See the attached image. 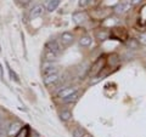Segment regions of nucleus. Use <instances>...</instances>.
Here are the masks:
<instances>
[{
  "label": "nucleus",
  "instance_id": "12",
  "mask_svg": "<svg viewBox=\"0 0 146 137\" xmlns=\"http://www.w3.org/2000/svg\"><path fill=\"white\" fill-rule=\"evenodd\" d=\"M79 44L82 45V46H84V47L89 46V45L91 44V38H90L89 35H84V36H82L80 40H79Z\"/></svg>",
  "mask_w": 146,
  "mask_h": 137
},
{
  "label": "nucleus",
  "instance_id": "11",
  "mask_svg": "<svg viewBox=\"0 0 146 137\" xmlns=\"http://www.w3.org/2000/svg\"><path fill=\"white\" fill-rule=\"evenodd\" d=\"M78 98H79V92L77 91V92H74L73 95H71V96H68V97H66V98H63L62 101H63V103H73V102H77L78 101Z\"/></svg>",
  "mask_w": 146,
  "mask_h": 137
},
{
  "label": "nucleus",
  "instance_id": "15",
  "mask_svg": "<svg viewBox=\"0 0 146 137\" xmlns=\"http://www.w3.org/2000/svg\"><path fill=\"white\" fill-rule=\"evenodd\" d=\"M127 46L135 50V49H138V46H139V41H138V40H135V39L128 40V41H127Z\"/></svg>",
  "mask_w": 146,
  "mask_h": 137
},
{
  "label": "nucleus",
  "instance_id": "7",
  "mask_svg": "<svg viewBox=\"0 0 146 137\" xmlns=\"http://www.w3.org/2000/svg\"><path fill=\"white\" fill-rule=\"evenodd\" d=\"M131 7V4L130 3H128V1H122V3H119L118 5L115 7V11L117 12V13H124V12H127L129 9Z\"/></svg>",
  "mask_w": 146,
  "mask_h": 137
},
{
  "label": "nucleus",
  "instance_id": "3",
  "mask_svg": "<svg viewBox=\"0 0 146 137\" xmlns=\"http://www.w3.org/2000/svg\"><path fill=\"white\" fill-rule=\"evenodd\" d=\"M78 91V89L76 88V86H67V88H65V89H61L60 91H58V94H57V96L60 98H66V97H68V96H71V95H73L74 92H77Z\"/></svg>",
  "mask_w": 146,
  "mask_h": 137
},
{
  "label": "nucleus",
  "instance_id": "1",
  "mask_svg": "<svg viewBox=\"0 0 146 137\" xmlns=\"http://www.w3.org/2000/svg\"><path fill=\"white\" fill-rule=\"evenodd\" d=\"M57 73V67L54 62H48L45 61V63L43 65V75L44 76H48V75H51Z\"/></svg>",
  "mask_w": 146,
  "mask_h": 137
},
{
  "label": "nucleus",
  "instance_id": "24",
  "mask_svg": "<svg viewBox=\"0 0 146 137\" xmlns=\"http://www.w3.org/2000/svg\"><path fill=\"white\" fill-rule=\"evenodd\" d=\"M0 78H4V73H3V66L0 63Z\"/></svg>",
  "mask_w": 146,
  "mask_h": 137
},
{
  "label": "nucleus",
  "instance_id": "2",
  "mask_svg": "<svg viewBox=\"0 0 146 137\" xmlns=\"http://www.w3.org/2000/svg\"><path fill=\"white\" fill-rule=\"evenodd\" d=\"M23 127H22L21 125V123H18V121H15V123H11L10 125H9L7 127V136L9 137H11V136H16L18 132H20Z\"/></svg>",
  "mask_w": 146,
  "mask_h": 137
},
{
  "label": "nucleus",
  "instance_id": "20",
  "mask_svg": "<svg viewBox=\"0 0 146 137\" xmlns=\"http://www.w3.org/2000/svg\"><path fill=\"white\" fill-rule=\"evenodd\" d=\"M91 1H93V0H79V6L80 7H84L86 5H90Z\"/></svg>",
  "mask_w": 146,
  "mask_h": 137
},
{
  "label": "nucleus",
  "instance_id": "14",
  "mask_svg": "<svg viewBox=\"0 0 146 137\" xmlns=\"http://www.w3.org/2000/svg\"><path fill=\"white\" fill-rule=\"evenodd\" d=\"M7 66V69H9V74H10V78H11V80H13V81H16V83H18L20 81V79H18V75L16 74L15 72H13V69L12 68L9 66V65H6Z\"/></svg>",
  "mask_w": 146,
  "mask_h": 137
},
{
  "label": "nucleus",
  "instance_id": "10",
  "mask_svg": "<svg viewBox=\"0 0 146 137\" xmlns=\"http://www.w3.org/2000/svg\"><path fill=\"white\" fill-rule=\"evenodd\" d=\"M58 5H60V0H49L45 7H46V10L49 12H52V11L56 10Z\"/></svg>",
  "mask_w": 146,
  "mask_h": 137
},
{
  "label": "nucleus",
  "instance_id": "9",
  "mask_svg": "<svg viewBox=\"0 0 146 137\" xmlns=\"http://www.w3.org/2000/svg\"><path fill=\"white\" fill-rule=\"evenodd\" d=\"M72 18L76 23H80V22H84V21L88 20V15H86L85 12H82V11L80 12H74Z\"/></svg>",
  "mask_w": 146,
  "mask_h": 137
},
{
  "label": "nucleus",
  "instance_id": "16",
  "mask_svg": "<svg viewBox=\"0 0 146 137\" xmlns=\"http://www.w3.org/2000/svg\"><path fill=\"white\" fill-rule=\"evenodd\" d=\"M139 41V44H141V45H146V33H141V34H139V36H138V39H136Z\"/></svg>",
  "mask_w": 146,
  "mask_h": 137
},
{
  "label": "nucleus",
  "instance_id": "21",
  "mask_svg": "<svg viewBox=\"0 0 146 137\" xmlns=\"http://www.w3.org/2000/svg\"><path fill=\"white\" fill-rule=\"evenodd\" d=\"M5 135H7V127L1 126V129H0V137H4Z\"/></svg>",
  "mask_w": 146,
  "mask_h": 137
},
{
  "label": "nucleus",
  "instance_id": "26",
  "mask_svg": "<svg viewBox=\"0 0 146 137\" xmlns=\"http://www.w3.org/2000/svg\"><path fill=\"white\" fill-rule=\"evenodd\" d=\"M1 126H3V124H1V123H0V129H1Z\"/></svg>",
  "mask_w": 146,
  "mask_h": 137
},
{
  "label": "nucleus",
  "instance_id": "8",
  "mask_svg": "<svg viewBox=\"0 0 146 137\" xmlns=\"http://www.w3.org/2000/svg\"><path fill=\"white\" fill-rule=\"evenodd\" d=\"M44 11H45V9H44L43 5H36V6H34L31 10V18H36V17L42 16L43 13H44Z\"/></svg>",
  "mask_w": 146,
  "mask_h": 137
},
{
  "label": "nucleus",
  "instance_id": "27",
  "mask_svg": "<svg viewBox=\"0 0 146 137\" xmlns=\"http://www.w3.org/2000/svg\"><path fill=\"white\" fill-rule=\"evenodd\" d=\"M0 119H1V114H0Z\"/></svg>",
  "mask_w": 146,
  "mask_h": 137
},
{
  "label": "nucleus",
  "instance_id": "4",
  "mask_svg": "<svg viewBox=\"0 0 146 137\" xmlns=\"http://www.w3.org/2000/svg\"><path fill=\"white\" fill-rule=\"evenodd\" d=\"M44 84L46 86H51V85H55L60 81V76H58V73H55V74H51V75H48V76H44Z\"/></svg>",
  "mask_w": 146,
  "mask_h": 137
},
{
  "label": "nucleus",
  "instance_id": "13",
  "mask_svg": "<svg viewBox=\"0 0 146 137\" xmlns=\"http://www.w3.org/2000/svg\"><path fill=\"white\" fill-rule=\"evenodd\" d=\"M60 118L63 121H68V120H71V118H72V113L70 111H63L60 113Z\"/></svg>",
  "mask_w": 146,
  "mask_h": 137
},
{
  "label": "nucleus",
  "instance_id": "25",
  "mask_svg": "<svg viewBox=\"0 0 146 137\" xmlns=\"http://www.w3.org/2000/svg\"><path fill=\"white\" fill-rule=\"evenodd\" d=\"M83 137H93L90 134H88V132H84V135H83Z\"/></svg>",
  "mask_w": 146,
  "mask_h": 137
},
{
  "label": "nucleus",
  "instance_id": "5",
  "mask_svg": "<svg viewBox=\"0 0 146 137\" xmlns=\"http://www.w3.org/2000/svg\"><path fill=\"white\" fill-rule=\"evenodd\" d=\"M61 43L65 47L70 46V45L73 43V35L70 33V32H65V33L61 34Z\"/></svg>",
  "mask_w": 146,
  "mask_h": 137
},
{
  "label": "nucleus",
  "instance_id": "22",
  "mask_svg": "<svg viewBox=\"0 0 146 137\" xmlns=\"http://www.w3.org/2000/svg\"><path fill=\"white\" fill-rule=\"evenodd\" d=\"M15 1H17V3H21V4H28L31 0H15Z\"/></svg>",
  "mask_w": 146,
  "mask_h": 137
},
{
  "label": "nucleus",
  "instance_id": "17",
  "mask_svg": "<svg viewBox=\"0 0 146 137\" xmlns=\"http://www.w3.org/2000/svg\"><path fill=\"white\" fill-rule=\"evenodd\" d=\"M72 134H73V137H83L84 131L82 129H76V130L72 131Z\"/></svg>",
  "mask_w": 146,
  "mask_h": 137
},
{
  "label": "nucleus",
  "instance_id": "18",
  "mask_svg": "<svg viewBox=\"0 0 146 137\" xmlns=\"http://www.w3.org/2000/svg\"><path fill=\"white\" fill-rule=\"evenodd\" d=\"M96 36H98V39L99 40H105V39H107V36H108V34L106 33V32H99V33L96 34Z\"/></svg>",
  "mask_w": 146,
  "mask_h": 137
},
{
  "label": "nucleus",
  "instance_id": "23",
  "mask_svg": "<svg viewBox=\"0 0 146 137\" xmlns=\"http://www.w3.org/2000/svg\"><path fill=\"white\" fill-rule=\"evenodd\" d=\"M140 1H141V0H131L130 4H131V6H133V5H136V4H139Z\"/></svg>",
  "mask_w": 146,
  "mask_h": 137
},
{
  "label": "nucleus",
  "instance_id": "6",
  "mask_svg": "<svg viewBox=\"0 0 146 137\" xmlns=\"http://www.w3.org/2000/svg\"><path fill=\"white\" fill-rule=\"evenodd\" d=\"M45 49L49 50V51H51V52L55 53V55H57V56H58V53H60V46H58L57 41H55V40L48 41L46 45H45Z\"/></svg>",
  "mask_w": 146,
  "mask_h": 137
},
{
  "label": "nucleus",
  "instance_id": "19",
  "mask_svg": "<svg viewBox=\"0 0 146 137\" xmlns=\"http://www.w3.org/2000/svg\"><path fill=\"white\" fill-rule=\"evenodd\" d=\"M27 134H28V129H27V127H23L15 137H27Z\"/></svg>",
  "mask_w": 146,
  "mask_h": 137
}]
</instances>
